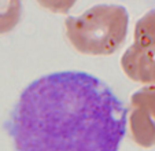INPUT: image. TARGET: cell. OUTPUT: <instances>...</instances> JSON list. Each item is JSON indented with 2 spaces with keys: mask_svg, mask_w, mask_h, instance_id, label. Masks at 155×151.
Masks as SVG:
<instances>
[{
  "mask_svg": "<svg viewBox=\"0 0 155 151\" xmlns=\"http://www.w3.org/2000/svg\"><path fill=\"white\" fill-rule=\"evenodd\" d=\"M122 100L85 72H56L30 82L6 129L15 151H118L126 132Z\"/></svg>",
  "mask_w": 155,
  "mask_h": 151,
  "instance_id": "6da1fadb",
  "label": "cell"
},
{
  "mask_svg": "<svg viewBox=\"0 0 155 151\" xmlns=\"http://www.w3.org/2000/svg\"><path fill=\"white\" fill-rule=\"evenodd\" d=\"M129 15L120 4H96L78 17L64 19L69 43L85 55H111L128 35Z\"/></svg>",
  "mask_w": 155,
  "mask_h": 151,
  "instance_id": "7a4b0ae2",
  "label": "cell"
},
{
  "mask_svg": "<svg viewBox=\"0 0 155 151\" xmlns=\"http://www.w3.org/2000/svg\"><path fill=\"white\" fill-rule=\"evenodd\" d=\"M129 116L133 140L146 148L155 146V84L132 95Z\"/></svg>",
  "mask_w": 155,
  "mask_h": 151,
  "instance_id": "3957f363",
  "label": "cell"
},
{
  "mask_svg": "<svg viewBox=\"0 0 155 151\" xmlns=\"http://www.w3.org/2000/svg\"><path fill=\"white\" fill-rule=\"evenodd\" d=\"M121 66L133 81L155 84V45L133 43L124 54Z\"/></svg>",
  "mask_w": 155,
  "mask_h": 151,
  "instance_id": "277c9868",
  "label": "cell"
},
{
  "mask_svg": "<svg viewBox=\"0 0 155 151\" xmlns=\"http://www.w3.org/2000/svg\"><path fill=\"white\" fill-rule=\"evenodd\" d=\"M22 17V0H0V35L15 29Z\"/></svg>",
  "mask_w": 155,
  "mask_h": 151,
  "instance_id": "5b68a950",
  "label": "cell"
},
{
  "mask_svg": "<svg viewBox=\"0 0 155 151\" xmlns=\"http://www.w3.org/2000/svg\"><path fill=\"white\" fill-rule=\"evenodd\" d=\"M135 43L141 45H155V10L144 14L136 22Z\"/></svg>",
  "mask_w": 155,
  "mask_h": 151,
  "instance_id": "8992f818",
  "label": "cell"
},
{
  "mask_svg": "<svg viewBox=\"0 0 155 151\" xmlns=\"http://www.w3.org/2000/svg\"><path fill=\"white\" fill-rule=\"evenodd\" d=\"M43 8L54 12V14H68L77 0H36Z\"/></svg>",
  "mask_w": 155,
  "mask_h": 151,
  "instance_id": "52a82bcc",
  "label": "cell"
}]
</instances>
